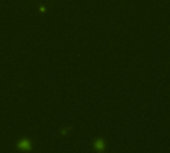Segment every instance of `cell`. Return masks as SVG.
<instances>
[{
	"label": "cell",
	"mask_w": 170,
	"mask_h": 153,
	"mask_svg": "<svg viewBox=\"0 0 170 153\" xmlns=\"http://www.w3.org/2000/svg\"><path fill=\"white\" fill-rule=\"evenodd\" d=\"M19 148L20 149H23V150H28V149H30V144H29V142L27 141V140H22L20 143H19Z\"/></svg>",
	"instance_id": "obj_1"
},
{
	"label": "cell",
	"mask_w": 170,
	"mask_h": 153,
	"mask_svg": "<svg viewBox=\"0 0 170 153\" xmlns=\"http://www.w3.org/2000/svg\"><path fill=\"white\" fill-rule=\"evenodd\" d=\"M95 146H96V149H97L98 151H102V150H103V147H104L103 141H102V140H97L96 143H95Z\"/></svg>",
	"instance_id": "obj_2"
}]
</instances>
